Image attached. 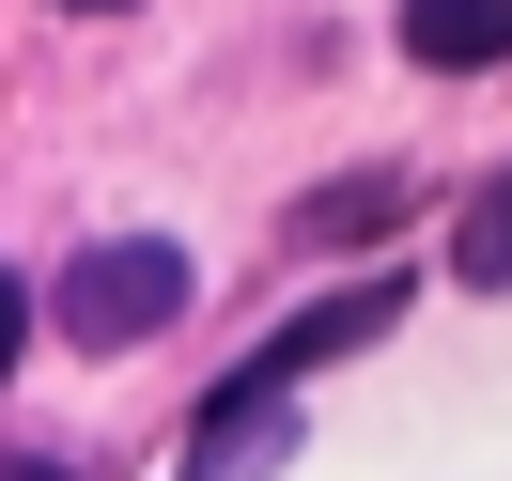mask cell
Listing matches in <instances>:
<instances>
[{
    "instance_id": "cell-4",
    "label": "cell",
    "mask_w": 512,
    "mask_h": 481,
    "mask_svg": "<svg viewBox=\"0 0 512 481\" xmlns=\"http://www.w3.org/2000/svg\"><path fill=\"white\" fill-rule=\"evenodd\" d=\"M388 218H404V171H357V187L295 202V249H342V233H388Z\"/></svg>"
},
{
    "instance_id": "cell-3",
    "label": "cell",
    "mask_w": 512,
    "mask_h": 481,
    "mask_svg": "<svg viewBox=\"0 0 512 481\" xmlns=\"http://www.w3.org/2000/svg\"><path fill=\"white\" fill-rule=\"evenodd\" d=\"M404 63H435V78L512 63V0H404Z\"/></svg>"
},
{
    "instance_id": "cell-2",
    "label": "cell",
    "mask_w": 512,
    "mask_h": 481,
    "mask_svg": "<svg viewBox=\"0 0 512 481\" xmlns=\"http://www.w3.org/2000/svg\"><path fill=\"white\" fill-rule=\"evenodd\" d=\"M388 311H404V280H357V295H311V311H295L280 342H249V373H233V404H295V388H311L326 357L388 342Z\"/></svg>"
},
{
    "instance_id": "cell-5",
    "label": "cell",
    "mask_w": 512,
    "mask_h": 481,
    "mask_svg": "<svg viewBox=\"0 0 512 481\" xmlns=\"http://www.w3.org/2000/svg\"><path fill=\"white\" fill-rule=\"evenodd\" d=\"M450 280H466V295H512V171L466 202V233H450Z\"/></svg>"
},
{
    "instance_id": "cell-7",
    "label": "cell",
    "mask_w": 512,
    "mask_h": 481,
    "mask_svg": "<svg viewBox=\"0 0 512 481\" xmlns=\"http://www.w3.org/2000/svg\"><path fill=\"white\" fill-rule=\"evenodd\" d=\"M0 481H63V466H32V450H0Z\"/></svg>"
},
{
    "instance_id": "cell-8",
    "label": "cell",
    "mask_w": 512,
    "mask_h": 481,
    "mask_svg": "<svg viewBox=\"0 0 512 481\" xmlns=\"http://www.w3.org/2000/svg\"><path fill=\"white\" fill-rule=\"evenodd\" d=\"M63 16H125V0H63Z\"/></svg>"
},
{
    "instance_id": "cell-1",
    "label": "cell",
    "mask_w": 512,
    "mask_h": 481,
    "mask_svg": "<svg viewBox=\"0 0 512 481\" xmlns=\"http://www.w3.org/2000/svg\"><path fill=\"white\" fill-rule=\"evenodd\" d=\"M187 295H202V264L171 249V233H109V249H78L63 264V342L78 357H125V342H156V326H187Z\"/></svg>"
},
{
    "instance_id": "cell-6",
    "label": "cell",
    "mask_w": 512,
    "mask_h": 481,
    "mask_svg": "<svg viewBox=\"0 0 512 481\" xmlns=\"http://www.w3.org/2000/svg\"><path fill=\"white\" fill-rule=\"evenodd\" d=\"M16 342H32V295H16V280H0V373H16Z\"/></svg>"
}]
</instances>
